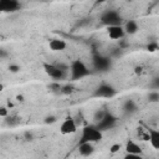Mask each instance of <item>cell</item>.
I'll list each match as a JSON object with an SVG mask.
<instances>
[{
    "instance_id": "cell-1",
    "label": "cell",
    "mask_w": 159,
    "mask_h": 159,
    "mask_svg": "<svg viewBox=\"0 0 159 159\" xmlns=\"http://www.w3.org/2000/svg\"><path fill=\"white\" fill-rule=\"evenodd\" d=\"M103 139V132H101L96 124H87L82 127L78 143H92L96 144Z\"/></svg>"
},
{
    "instance_id": "cell-2",
    "label": "cell",
    "mask_w": 159,
    "mask_h": 159,
    "mask_svg": "<svg viewBox=\"0 0 159 159\" xmlns=\"http://www.w3.org/2000/svg\"><path fill=\"white\" fill-rule=\"evenodd\" d=\"M70 72V80L71 81H78L87 76H89L91 70L82 60H73L68 67Z\"/></svg>"
},
{
    "instance_id": "cell-3",
    "label": "cell",
    "mask_w": 159,
    "mask_h": 159,
    "mask_svg": "<svg viewBox=\"0 0 159 159\" xmlns=\"http://www.w3.org/2000/svg\"><path fill=\"white\" fill-rule=\"evenodd\" d=\"M42 67H43L45 73L48 77H51L52 80L60 81V80L66 78V76H67V70L63 68L62 66H58V65H55V63H50V62H43Z\"/></svg>"
},
{
    "instance_id": "cell-4",
    "label": "cell",
    "mask_w": 159,
    "mask_h": 159,
    "mask_svg": "<svg viewBox=\"0 0 159 159\" xmlns=\"http://www.w3.org/2000/svg\"><path fill=\"white\" fill-rule=\"evenodd\" d=\"M101 22L106 26H113V25H123V17L119 14V11L109 9L102 12L101 15Z\"/></svg>"
},
{
    "instance_id": "cell-5",
    "label": "cell",
    "mask_w": 159,
    "mask_h": 159,
    "mask_svg": "<svg viewBox=\"0 0 159 159\" xmlns=\"http://www.w3.org/2000/svg\"><path fill=\"white\" fill-rule=\"evenodd\" d=\"M117 94V89L109 83H101L93 91V97L96 98H113Z\"/></svg>"
},
{
    "instance_id": "cell-6",
    "label": "cell",
    "mask_w": 159,
    "mask_h": 159,
    "mask_svg": "<svg viewBox=\"0 0 159 159\" xmlns=\"http://www.w3.org/2000/svg\"><path fill=\"white\" fill-rule=\"evenodd\" d=\"M117 124V118L109 113V112H104V114L98 119L96 127L101 130V132H106L108 129H112L114 125Z\"/></svg>"
},
{
    "instance_id": "cell-7",
    "label": "cell",
    "mask_w": 159,
    "mask_h": 159,
    "mask_svg": "<svg viewBox=\"0 0 159 159\" xmlns=\"http://www.w3.org/2000/svg\"><path fill=\"white\" fill-rule=\"evenodd\" d=\"M78 130V124L76 122V119L72 116L66 117L62 123L60 124V133L62 135H70V134H75Z\"/></svg>"
},
{
    "instance_id": "cell-8",
    "label": "cell",
    "mask_w": 159,
    "mask_h": 159,
    "mask_svg": "<svg viewBox=\"0 0 159 159\" xmlns=\"http://www.w3.org/2000/svg\"><path fill=\"white\" fill-rule=\"evenodd\" d=\"M92 63H93V68L97 71H101V72L108 71L112 66L111 58L104 55H101V53H97L92 57Z\"/></svg>"
},
{
    "instance_id": "cell-9",
    "label": "cell",
    "mask_w": 159,
    "mask_h": 159,
    "mask_svg": "<svg viewBox=\"0 0 159 159\" xmlns=\"http://www.w3.org/2000/svg\"><path fill=\"white\" fill-rule=\"evenodd\" d=\"M20 7L21 4L17 0H0V12H15Z\"/></svg>"
},
{
    "instance_id": "cell-10",
    "label": "cell",
    "mask_w": 159,
    "mask_h": 159,
    "mask_svg": "<svg viewBox=\"0 0 159 159\" xmlns=\"http://www.w3.org/2000/svg\"><path fill=\"white\" fill-rule=\"evenodd\" d=\"M107 34H108L109 39H112V40H120V39H123L125 36L122 25L107 26Z\"/></svg>"
},
{
    "instance_id": "cell-11",
    "label": "cell",
    "mask_w": 159,
    "mask_h": 159,
    "mask_svg": "<svg viewBox=\"0 0 159 159\" xmlns=\"http://www.w3.org/2000/svg\"><path fill=\"white\" fill-rule=\"evenodd\" d=\"M48 47L53 52H62V51H65L67 48V42L63 39H58V37L51 39L48 41Z\"/></svg>"
},
{
    "instance_id": "cell-12",
    "label": "cell",
    "mask_w": 159,
    "mask_h": 159,
    "mask_svg": "<svg viewBox=\"0 0 159 159\" xmlns=\"http://www.w3.org/2000/svg\"><path fill=\"white\" fill-rule=\"evenodd\" d=\"M148 129V142L150 147L155 150L159 149V130L155 128H147Z\"/></svg>"
},
{
    "instance_id": "cell-13",
    "label": "cell",
    "mask_w": 159,
    "mask_h": 159,
    "mask_svg": "<svg viewBox=\"0 0 159 159\" xmlns=\"http://www.w3.org/2000/svg\"><path fill=\"white\" fill-rule=\"evenodd\" d=\"M77 152L81 157H91L94 153V144H92V143H78Z\"/></svg>"
},
{
    "instance_id": "cell-14",
    "label": "cell",
    "mask_w": 159,
    "mask_h": 159,
    "mask_svg": "<svg viewBox=\"0 0 159 159\" xmlns=\"http://www.w3.org/2000/svg\"><path fill=\"white\" fill-rule=\"evenodd\" d=\"M124 149H125V153H128V154H143L142 147L133 139H128L125 142Z\"/></svg>"
},
{
    "instance_id": "cell-15",
    "label": "cell",
    "mask_w": 159,
    "mask_h": 159,
    "mask_svg": "<svg viewBox=\"0 0 159 159\" xmlns=\"http://www.w3.org/2000/svg\"><path fill=\"white\" fill-rule=\"evenodd\" d=\"M122 26H123V30H124L125 35H134L139 31V25L135 20H128Z\"/></svg>"
},
{
    "instance_id": "cell-16",
    "label": "cell",
    "mask_w": 159,
    "mask_h": 159,
    "mask_svg": "<svg viewBox=\"0 0 159 159\" xmlns=\"http://www.w3.org/2000/svg\"><path fill=\"white\" fill-rule=\"evenodd\" d=\"M137 135H138V138L142 139V140H148V129H147V128L138 127V129H137Z\"/></svg>"
},
{
    "instance_id": "cell-17",
    "label": "cell",
    "mask_w": 159,
    "mask_h": 159,
    "mask_svg": "<svg viewBox=\"0 0 159 159\" xmlns=\"http://www.w3.org/2000/svg\"><path fill=\"white\" fill-rule=\"evenodd\" d=\"M120 149H122V144H120V143H114V144H112V145L109 147V153H111V154H116V153H118Z\"/></svg>"
},
{
    "instance_id": "cell-18",
    "label": "cell",
    "mask_w": 159,
    "mask_h": 159,
    "mask_svg": "<svg viewBox=\"0 0 159 159\" xmlns=\"http://www.w3.org/2000/svg\"><path fill=\"white\" fill-rule=\"evenodd\" d=\"M123 159H144V158H143V154H128V153H125Z\"/></svg>"
},
{
    "instance_id": "cell-19",
    "label": "cell",
    "mask_w": 159,
    "mask_h": 159,
    "mask_svg": "<svg viewBox=\"0 0 159 159\" xmlns=\"http://www.w3.org/2000/svg\"><path fill=\"white\" fill-rule=\"evenodd\" d=\"M158 99H159V93L157 91L149 93V101L150 102H158Z\"/></svg>"
},
{
    "instance_id": "cell-20",
    "label": "cell",
    "mask_w": 159,
    "mask_h": 159,
    "mask_svg": "<svg viewBox=\"0 0 159 159\" xmlns=\"http://www.w3.org/2000/svg\"><path fill=\"white\" fill-rule=\"evenodd\" d=\"M9 116V108L5 106H0V117L6 118Z\"/></svg>"
},
{
    "instance_id": "cell-21",
    "label": "cell",
    "mask_w": 159,
    "mask_h": 159,
    "mask_svg": "<svg viewBox=\"0 0 159 159\" xmlns=\"http://www.w3.org/2000/svg\"><path fill=\"white\" fill-rule=\"evenodd\" d=\"M9 70H10V72H12V73H16V72H19V71H20V66L11 63V65L9 66Z\"/></svg>"
},
{
    "instance_id": "cell-22",
    "label": "cell",
    "mask_w": 159,
    "mask_h": 159,
    "mask_svg": "<svg viewBox=\"0 0 159 159\" xmlns=\"http://www.w3.org/2000/svg\"><path fill=\"white\" fill-rule=\"evenodd\" d=\"M72 91H73V88L71 86H65V87H62L61 92H63V93H72Z\"/></svg>"
},
{
    "instance_id": "cell-23",
    "label": "cell",
    "mask_w": 159,
    "mask_h": 159,
    "mask_svg": "<svg viewBox=\"0 0 159 159\" xmlns=\"http://www.w3.org/2000/svg\"><path fill=\"white\" fill-rule=\"evenodd\" d=\"M148 50H149V51H155V50H157V45H150V46H148Z\"/></svg>"
},
{
    "instance_id": "cell-24",
    "label": "cell",
    "mask_w": 159,
    "mask_h": 159,
    "mask_svg": "<svg viewBox=\"0 0 159 159\" xmlns=\"http://www.w3.org/2000/svg\"><path fill=\"white\" fill-rule=\"evenodd\" d=\"M16 99H17L19 102H24V97H22V96H16Z\"/></svg>"
},
{
    "instance_id": "cell-25",
    "label": "cell",
    "mask_w": 159,
    "mask_h": 159,
    "mask_svg": "<svg viewBox=\"0 0 159 159\" xmlns=\"http://www.w3.org/2000/svg\"><path fill=\"white\" fill-rule=\"evenodd\" d=\"M2 88H4V86H2V84H0V91H2Z\"/></svg>"
}]
</instances>
